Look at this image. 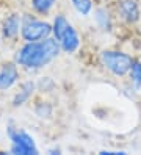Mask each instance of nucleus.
Masks as SVG:
<instances>
[{"mask_svg":"<svg viewBox=\"0 0 141 155\" xmlns=\"http://www.w3.org/2000/svg\"><path fill=\"white\" fill-rule=\"evenodd\" d=\"M108 16L110 14L105 10H97L96 11V21H97V24L102 27L103 30H107L108 27H110V17Z\"/></svg>","mask_w":141,"mask_h":155,"instance_id":"ddd939ff","label":"nucleus"},{"mask_svg":"<svg viewBox=\"0 0 141 155\" xmlns=\"http://www.w3.org/2000/svg\"><path fill=\"white\" fill-rule=\"evenodd\" d=\"M100 61L108 69L113 75L116 77H124L126 74L130 72V68L133 64V58L124 52L119 50H103L100 53Z\"/></svg>","mask_w":141,"mask_h":155,"instance_id":"7ed1b4c3","label":"nucleus"},{"mask_svg":"<svg viewBox=\"0 0 141 155\" xmlns=\"http://www.w3.org/2000/svg\"><path fill=\"white\" fill-rule=\"evenodd\" d=\"M8 136L11 140V153L17 155H36L38 147L35 144V140L22 129H14V127H8Z\"/></svg>","mask_w":141,"mask_h":155,"instance_id":"20e7f679","label":"nucleus"},{"mask_svg":"<svg viewBox=\"0 0 141 155\" xmlns=\"http://www.w3.org/2000/svg\"><path fill=\"white\" fill-rule=\"evenodd\" d=\"M100 153L102 155H124L126 152H122V150H119V152L118 150H102Z\"/></svg>","mask_w":141,"mask_h":155,"instance_id":"4468645a","label":"nucleus"},{"mask_svg":"<svg viewBox=\"0 0 141 155\" xmlns=\"http://www.w3.org/2000/svg\"><path fill=\"white\" fill-rule=\"evenodd\" d=\"M50 35H52V25L44 21H36V19L27 21L21 30V36L25 42L42 41L45 38H49Z\"/></svg>","mask_w":141,"mask_h":155,"instance_id":"39448f33","label":"nucleus"},{"mask_svg":"<svg viewBox=\"0 0 141 155\" xmlns=\"http://www.w3.org/2000/svg\"><path fill=\"white\" fill-rule=\"evenodd\" d=\"M129 74H130V78H132V83L135 85L136 89H139L141 88V63L139 61H136V60L133 61Z\"/></svg>","mask_w":141,"mask_h":155,"instance_id":"f8f14e48","label":"nucleus"},{"mask_svg":"<svg viewBox=\"0 0 141 155\" xmlns=\"http://www.w3.org/2000/svg\"><path fill=\"white\" fill-rule=\"evenodd\" d=\"M55 5V0H32V6L36 13L47 14Z\"/></svg>","mask_w":141,"mask_h":155,"instance_id":"9d476101","label":"nucleus"},{"mask_svg":"<svg viewBox=\"0 0 141 155\" xmlns=\"http://www.w3.org/2000/svg\"><path fill=\"white\" fill-rule=\"evenodd\" d=\"M52 35L60 42V47L66 53H74L80 45V38L71 22L63 14H56L52 24Z\"/></svg>","mask_w":141,"mask_h":155,"instance_id":"f03ea898","label":"nucleus"},{"mask_svg":"<svg viewBox=\"0 0 141 155\" xmlns=\"http://www.w3.org/2000/svg\"><path fill=\"white\" fill-rule=\"evenodd\" d=\"M19 80V69H17V63L14 61H8L0 68V89L6 91L11 88L16 81Z\"/></svg>","mask_w":141,"mask_h":155,"instance_id":"423d86ee","label":"nucleus"},{"mask_svg":"<svg viewBox=\"0 0 141 155\" xmlns=\"http://www.w3.org/2000/svg\"><path fill=\"white\" fill-rule=\"evenodd\" d=\"M0 153H2V152H0Z\"/></svg>","mask_w":141,"mask_h":155,"instance_id":"2eb2a0df","label":"nucleus"},{"mask_svg":"<svg viewBox=\"0 0 141 155\" xmlns=\"http://www.w3.org/2000/svg\"><path fill=\"white\" fill-rule=\"evenodd\" d=\"M75 11L82 16H88L92 10V2L91 0H71Z\"/></svg>","mask_w":141,"mask_h":155,"instance_id":"9b49d317","label":"nucleus"},{"mask_svg":"<svg viewBox=\"0 0 141 155\" xmlns=\"http://www.w3.org/2000/svg\"><path fill=\"white\" fill-rule=\"evenodd\" d=\"M118 11L124 21L133 24L139 19V6L135 0H122L118 6Z\"/></svg>","mask_w":141,"mask_h":155,"instance_id":"0eeeda50","label":"nucleus"},{"mask_svg":"<svg viewBox=\"0 0 141 155\" xmlns=\"http://www.w3.org/2000/svg\"><path fill=\"white\" fill-rule=\"evenodd\" d=\"M21 30H22V17H21V14H17V13L9 14L3 22V28H2L3 36L5 38H14V36L19 35Z\"/></svg>","mask_w":141,"mask_h":155,"instance_id":"6e6552de","label":"nucleus"},{"mask_svg":"<svg viewBox=\"0 0 141 155\" xmlns=\"http://www.w3.org/2000/svg\"><path fill=\"white\" fill-rule=\"evenodd\" d=\"M33 91H35V83H33V81H25V83L21 86V91H19V93L14 96V99H13V105H14V107H21V105H24L27 100L32 97Z\"/></svg>","mask_w":141,"mask_h":155,"instance_id":"1a4fd4ad","label":"nucleus"},{"mask_svg":"<svg viewBox=\"0 0 141 155\" xmlns=\"http://www.w3.org/2000/svg\"><path fill=\"white\" fill-rule=\"evenodd\" d=\"M61 47L55 38H45L42 41L27 42L16 52L14 61L27 69H41L58 57Z\"/></svg>","mask_w":141,"mask_h":155,"instance_id":"f257e3e1","label":"nucleus"}]
</instances>
